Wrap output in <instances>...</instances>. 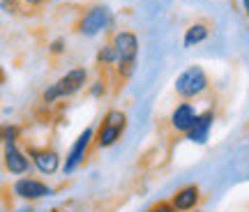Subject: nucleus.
Listing matches in <instances>:
<instances>
[{
  "label": "nucleus",
  "mask_w": 249,
  "mask_h": 212,
  "mask_svg": "<svg viewBox=\"0 0 249 212\" xmlns=\"http://www.w3.org/2000/svg\"><path fill=\"white\" fill-rule=\"evenodd\" d=\"M198 120V113H196V108L189 102H182L173 108V113H171V127L176 129L178 134H189V129L196 124Z\"/></svg>",
  "instance_id": "8"
},
{
  "label": "nucleus",
  "mask_w": 249,
  "mask_h": 212,
  "mask_svg": "<svg viewBox=\"0 0 249 212\" xmlns=\"http://www.w3.org/2000/svg\"><path fill=\"white\" fill-rule=\"evenodd\" d=\"M208 88H210V79H208V74L203 71V67H198V65L187 67L178 79H176V92H178V97H182V99L201 97Z\"/></svg>",
  "instance_id": "2"
},
{
  "label": "nucleus",
  "mask_w": 249,
  "mask_h": 212,
  "mask_svg": "<svg viewBox=\"0 0 249 212\" xmlns=\"http://www.w3.org/2000/svg\"><path fill=\"white\" fill-rule=\"evenodd\" d=\"M28 155L33 157V164H35V168L42 176H53L55 171H58V166H60V155L55 150H49V148H42V150L30 148Z\"/></svg>",
  "instance_id": "9"
},
{
  "label": "nucleus",
  "mask_w": 249,
  "mask_h": 212,
  "mask_svg": "<svg viewBox=\"0 0 249 212\" xmlns=\"http://www.w3.org/2000/svg\"><path fill=\"white\" fill-rule=\"evenodd\" d=\"M242 7H245V12H247V17H249V0H242Z\"/></svg>",
  "instance_id": "20"
},
{
  "label": "nucleus",
  "mask_w": 249,
  "mask_h": 212,
  "mask_svg": "<svg viewBox=\"0 0 249 212\" xmlns=\"http://www.w3.org/2000/svg\"><path fill=\"white\" fill-rule=\"evenodd\" d=\"M86 81H88V70L86 67H76V70H70L65 76L55 81L51 88L44 90V95H42V102L44 104H51L55 99H65V97H71V95H76L83 86H86Z\"/></svg>",
  "instance_id": "1"
},
{
  "label": "nucleus",
  "mask_w": 249,
  "mask_h": 212,
  "mask_svg": "<svg viewBox=\"0 0 249 212\" xmlns=\"http://www.w3.org/2000/svg\"><path fill=\"white\" fill-rule=\"evenodd\" d=\"M92 95H95V97H97V95H102V81H97V86L92 88Z\"/></svg>",
  "instance_id": "19"
},
{
  "label": "nucleus",
  "mask_w": 249,
  "mask_h": 212,
  "mask_svg": "<svg viewBox=\"0 0 249 212\" xmlns=\"http://www.w3.org/2000/svg\"><path fill=\"white\" fill-rule=\"evenodd\" d=\"M97 62L99 65H118V53H116V49H113V44L104 46V49L97 53Z\"/></svg>",
  "instance_id": "14"
},
{
  "label": "nucleus",
  "mask_w": 249,
  "mask_h": 212,
  "mask_svg": "<svg viewBox=\"0 0 249 212\" xmlns=\"http://www.w3.org/2000/svg\"><path fill=\"white\" fill-rule=\"evenodd\" d=\"M92 143H95V129L88 127V129H83V132L79 134V139L74 141L71 150L67 152V161H65L62 171H65V173H74V171L81 166V161L86 159V155H88Z\"/></svg>",
  "instance_id": "6"
},
{
  "label": "nucleus",
  "mask_w": 249,
  "mask_h": 212,
  "mask_svg": "<svg viewBox=\"0 0 249 212\" xmlns=\"http://www.w3.org/2000/svg\"><path fill=\"white\" fill-rule=\"evenodd\" d=\"M12 192H14V196L23 198V201H37V198H44V196L53 194L51 187L35 180V177H18L17 182L12 185Z\"/></svg>",
  "instance_id": "7"
},
{
  "label": "nucleus",
  "mask_w": 249,
  "mask_h": 212,
  "mask_svg": "<svg viewBox=\"0 0 249 212\" xmlns=\"http://www.w3.org/2000/svg\"><path fill=\"white\" fill-rule=\"evenodd\" d=\"M2 159H5V168H7L12 176H26L28 171H30V161H28L26 152H21L14 143L5 145Z\"/></svg>",
  "instance_id": "10"
},
{
  "label": "nucleus",
  "mask_w": 249,
  "mask_h": 212,
  "mask_svg": "<svg viewBox=\"0 0 249 212\" xmlns=\"http://www.w3.org/2000/svg\"><path fill=\"white\" fill-rule=\"evenodd\" d=\"M51 51H53V53H60V51H62V39L53 42V46H51Z\"/></svg>",
  "instance_id": "18"
},
{
  "label": "nucleus",
  "mask_w": 249,
  "mask_h": 212,
  "mask_svg": "<svg viewBox=\"0 0 249 212\" xmlns=\"http://www.w3.org/2000/svg\"><path fill=\"white\" fill-rule=\"evenodd\" d=\"M108 26V7L104 5H92L83 12V17L76 23V33L83 37H95Z\"/></svg>",
  "instance_id": "5"
},
{
  "label": "nucleus",
  "mask_w": 249,
  "mask_h": 212,
  "mask_svg": "<svg viewBox=\"0 0 249 212\" xmlns=\"http://www.w3.org/2000/svg\"><path fill=\"white\" fill-rule=\"evenodd\" d=\"M17 136H18V129L17 127H5V129H2V141H5V145H7V143H14L17 141Z\"/></svg>",
  "instance_id": "15"
},
{
  "label": "nucleus",
  "mask_w": 249,
  "mask_h": 212,
  "mask_svg": "<svg viewBox=\"0 0 249 212\" xmlns=\"http://www.w3.org/2000/svg\"><path fill=\"white\" fill-rule=\"evenodd\" d=\"M21 2H23L26 7H42L46 0H21Z\"/></svg>",
  "instance_id": "17"
},
{
  "label": "nucleus",
  "mask_w": 249,
  "mask_h": 212,
  "mask_svg": "<svg viewBox=\"0 0 249 212\" xmlns=\"http://www.w3.org/2000/svg\"><path fill=\"white\" fill-rule=\"evenodd\" d=\"M124 124H127V118H124L123 111H108L102 120L97 136H95V145L97 148H111L123 136Z\"/></svg>",
  "instance_id": "4"
},
{
  "label": "nucleus",
  "mask_w": 249,
  "mask_h": 212,
  "mask_svg": "<svg viewBox=\"0 0 249 212\" xmlns=\"http://www.w3.org/2000/svg\"><path fill=\"white\" fill-rule=\"evenodd\" d=\"M113 49L118 53V67L123 71V76H129L136 65V53H139V37L129 30H120L113 35Z\"/></svg>",
  "instance_id": "3"
},
{
  "label": "nucleus",
  "mask_w": 249,
  "mask_h": 212,
  "mask_svg": "<svg viewBox=\"0 0 249 212\" xmlns=\"http://www.w3.org/2000/svg\"><path fill=\"white\" fill-rule=\"evenodd\" d=\"M148 212H178L176 208H173V203L171 201H161V203H157V205H152Z\"/></svg>",
  "instance_id": "16"
},
{
  "label": "nucleus",
  "mask_w": 249,
  "mask_h": 212,
  "mask_svg": "<svg viewBox=\"0 0 249 212\" xmlns=\"http://www.w3.org/2000/svg\"><path fill=\"white\" fill-rule=\"evenodd\" d=\"M213 123H214V111H205V113H198V120L196 124L189 129L187 134V139L192 143H198V145H203L208 141V136H210V129H213Z\"/></svg>",
  "instance_id": "12"
},
{
  "label": "nucleus",
  "mask_w": 249,
  "mask_h": 212,
  "mask_svg": "<svg viewBox=\"0 0 249 212\" xmlns=\"http://www.w3.org/2000/svg\"><path fill=\"white\" fill-rule=\"evenodd\" d=\"M198 201H201V189L196 185L182 187V189H178V192L173 194V198H171V203H173V208L178 212L194 210L196 205H198Z\"/></svg>",
  "instance_id": "11"
},
{
  "label": "nucleus",
  "mask_w": 249,
  "mask_h": 212,
  "mask_svg": "<svg viewBox=\"0 0 249 212\" xmlns=\"http://www.w3.org/2000/svg\"><path fill=\"white\" fill-rule=\"evenodd\" d=\"M203 39H208V26H205V23H194V26L187 28L182 42H185V46L189 49V46H194V44H201Z\"/></svg>",
  "instance_id": "13"
}]
</instances>
